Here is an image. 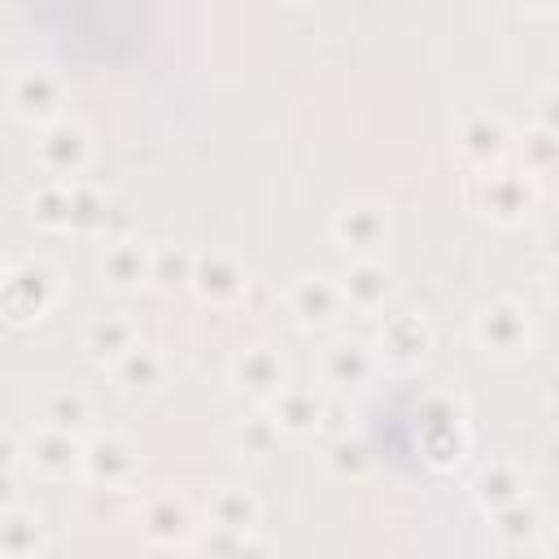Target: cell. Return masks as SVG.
<instances>
[{"label":"cell","instance_id":"1","mask_svg":"<svg viewBox=\"0 0 559 559\" xmlns=\"http://www.w3.org/2000/svg\"><path fill=\"white\" fill-rule=\"evenodd\" d=\"M61 271L44 258H13L0 275V306H4V319L9 323H35V319H48L57 306H61Z\"/></svg>","mask_w":559,"mask_h":559},{"label":"cell","instance_id":"2","mask_svg":"<svg viewBox=\"0 0 559 559\" xmlns=\"http://www.w3.org/2000/svg\"><path fill=\"white\" fill-rule=\"evenodd\" d=\"M537 175L533 170H524V166H502V162H493V166H476L472 170V179H467V201L480 210V214H489V218H498V223H520L533 205H537Z\"/></svg>","mask_w":559,"mask_h":559},{"label":"cell","instance_id":"3","mask_svg":"<svg viewBox=\"0 0 559 559\" xmlns=\"http://www.w3.org/2000/svg\"><path fill=\"white\" fill-rule=\"evenodd\" d=\"M4 96H9L13 118H22L31 127H44V122H52V118L66 114V83H61V74L52 66H35V61L31 66H17L9 74Z\"/></svg>","mask_w":559,"mask_h":559},{"label":"cell","instance_id":"4","mask_svg":"<svg viewBox=\"0 0 559 559\" xmlns=\"http://www.w3.org/2000/svg\"><path fill=\"white\" fill-rule=\"evenodd\" d=\"M35 162L48 179H74L92 162V131L79 118H52L35 135Z\"/></svg>","mask_w":559,"mask_h":559},{"label":"cell","instance_id":"5","mask_svg":"<svg viewBox=\"0 0 559 559\" xmlns=\"http://www.w3.org/2000/svg\"><path fill=\"white\" fill-rule=\"evenodd\" d=\"M26 472L44 480H74L83 476V437L39 424L26 432Z\"/></svg>","mask_w":559,"mask_h":559},{"label":"cell","instance_id":"6","mask_svg":"<svg viewBox=\"0 0 559 559\" xmlns=\"http://www.w3.org/2000/svg\"><path fill=\"white\" fill-rule=\"evenodd\" d=\"M533 328H528V310L520 301H493L476 314V345L493 358H520L528 354Z\"/></svg>","mask_w":559,"mask_h":559},{"label":"cell","instance_id":"7","mask_svg":"<svg viewBox=\"0 0 559 559\" xmlns=\"http://www.w3.org/2000/svg\"><path fill=\"white\" fill-rule=\"evenodd\" d=\"M140 472V454L127 437L118 432H92L83 437V480L87 485H118V489H131Z\"/></svg>","mask_w":559,"mask_h":559},{"label":"cell","instance_id":"8","mask_svg":"<svg viewBox=\"0 0 559 559\" xmlns=\"http://www.w3.org/2000/svg\"><path fill=\"white\" fill-rule=\"evenodd\" d=\"M140 533L148 537V546H162V550H175V546H192L197 537V515L188 507V498L179 493H153L140 502Z\"/></svg>","mask_w":559,"mask_h":559},{"label":"cell","instance_id":"9","mask_svg":"<svg viewBox=\"0 0 559 559\" xmlns=\"http://www.w3.org/2000/svg\"><path fill=\"white\" fill-rule=\"evenodd\" d=\"M384 231H389V214H384V205L371 201V197L345 201V205L336 210V218H332L336 245H341L345 253H354V258H371V253L380 249Z\"/></svg>","mask_w":559,"mask_h":559},{"label":"cell","instance_id":"10","mask_svg":"<svg viewBox=\"0 0 559 559\" xmlns=\"http://www.w3.org/2000/svg\"><path fill=\"white\" fill-rule=\"evenodd\" d=\"M432 345V332L424 323V314L415 310H397V314H384L380 319V332H376V354L389 358L393 367H411L428 354Z\"/></svg>","mask_w":559,"mask_h":559},{"label":"cell","instance_id":"11","mask_svg":"<svg viewBox=\"0 0 559 559\" xmlns=\"http://www.w3.org/2000/svg\"><path fill=\"white\" fill-rule=\"evenodd\" d=\"M100 284L114 293H131L140 284H153V249L135 236H114L100 258Z\"/></svg>","mask_w":559,"mask_h":559},{"label":"cell","instance_id":"12","mask_svg":"<svg viewBox=\"0 0 559 559\" xmlns=\"http://www.w3.org/2000/svg\"><path fill=\"white\" fill-rule=\"evenodd\" d=\"M231 384L258 402H271L284 384H288V371H284V358L271 349V345H245L236 358H231Z\"/></svg>","mask_w":559,"mask_h":559},{"label":"cell","instance_id":"13","mask_svg":"<svg viewBox=\"0 0 559 559\" xmlns=\"http://www.w3.org/2000/svg\"><path fill=\"white\" fill-rule=\"evenodd\" d=\"M192 288L214 301V306H231V301H245L249 293V275L236 258L227 253H197V266H192Z\"/></svg>","mask_w":559,"mask_h":559},{"label":"cell","instance_id":"14","mask_svg":"<svg viewBox=\"0 0 559 559\" xmlns=\"http://www.w3.org/2000/svg\"><path fill=\"white\" fill-rule=\"evenodd\" d=\"M288 310L297 314V323L306 328H323L345 310L341 284L332 275H297L288 288Z\"/></svg>","mask_w":559,"mask_h":559},{"label":"cell","instance_id":"15","mask_svg":"<svg viewBox=\"0 0 559 559\" xmlns=\"http://www.w3.org/2000/svg\"><path fill=\"white\" fill-rule=\"evenodd\" d=\"M48 550V528L39 520V511L13 502L0 507V555L4 559H39Z\"/></svg>","mask_w":559,"mask_h":559},{"label":"cell","instance_id":"16","mask_svg":"<svg viewBox=\"0 0 559 559\" xmlns=\"http://www.w3.org/2000/svg\"><path fill=\"white\" fill-rule=\"evenodd\" d=\"M454 144H459V153H463L472 166H493V162H502V153H507V144H511V131H507V122L493 118V114H472V118L459 122Z\"/></svg>","mask_w":559,"mask_h":559},{"label":"cell","instance_id":"17","mask_svg":"<svg viewBox=\"0 0 559 559\" xmlns=\"http://www.w3.org/2000/svg\"><path fill=\"white\" fill-rule=\"evenodd\" d=\"M336 284H341V297H345L349 310H380V306L389 301V293H393L389 271H384L376 258H354V262L336 275Z\"/></svg>","mask_w":559,"mask_h":559},{"label":"cell","instance_id":"18","mask_svg":"<svg viewBox=\"0 0 559 559\" xmlns=\"http://www.w3.org/2000/svg\"><path fill=\"white\" fill-rule=\"evenodd\" d=\"M135 345H140V341H135V323H131L127 314H118V310H105V314H96V319L83 328V349H87L96 362H105V367H114L118 358H127Z\"/></svg>","mask_w":559,"mask_h":559},{"label":"cell","instance_id":"19","mask_svg":"<svg viewBox=\"0 0 559 559\" xmlns=\"http://www.w3.org/2000/svg\"><path fill=\"white\" fill-rule=\"evenodd\" d=\"M328 411V397H319L314 389L306 384H284L275 397H271V415L284 432L293 437H306V432H319V419Z\"/></svg>","mask_w":559,"mask_h":559},{"label":"cell","instance_id":"20","mask_svg":"<svg viewBox=\"0 0 559 559\" xmlns=\"http://www.w3.org/2000/svg\"><path fill=\"white\" fill-rule=\"evenodd\" d=\"M376 371V345L362 341H332L323 349V380L332 389H354L362 380H371Z\"/></svg>","mask_w":559,"mask_h":559},{"label":"cell","instance_id":"21","mask_svg":"<svg viewBox=\"0 0 559 559\" xmlns=\"http://www.w3.org/2000/svg\"><path fill=\"white\" fill-rule=\"evenodd\" d=\"M258 515H262L258 498H253L249 489H240V485H223V489H214L210 502H205V528L253 533V528H258Z\"/></svg>","mask_w":559,"mask_h":559},{"label":"cell","instance_id":"22","mask_svg":"<svg viewBox=\"0 0 559 559\" xmlns=\"http://www.w3.org/2000/svg\"><path fill=\"white\" fill-rule=\"evenodd\" d=\"M114 380H118L122 393L148 397V393H157L162 380H166V358H162L153 345H135L127 358L114 362Z\"/></svg>","mask_w":559,"mask_h":559},{"label":"cell","instance_id":"23","mask_svg":"<svg viewBox=\"0 0 559 559\" xmlns=\"http://www.w3.org/2000/svg\"><path fill=\"white\" fill-rule=\"evenodd\" d=\"M31 223L44 231H70L74 227V183L70 179H44L31 192Z\"/></svg>","mask_w":559,"mask_h":559},{"label":"cell","instance_id":"24","mask_svg":"<svg viewBox=\"0 0 559 559\" xmlns=\"http://www.w3.org/2000/svg\"><path fill=\"white\" fill-rule=\"evenodd\" d=\"M92 419H96V411L79 389H52L39 397V424H48V428L83 437V432H92Z\"/></svg>","mask_w":559,"mask_h":559},{"label":"cell","instance_id":"25","mask_svg":"<svg viewBox=\"0 0 559 559\" xmlns=\"http://www.w3.org/2000/svg\"><path fill=\"white\" fill-rule=\"evenodd\" d=\"M472 493H476V502H480L485 511H502V507H511V502L524 498V476H520L511 463L498 459V463H489V467L476 472Z\"/></svg>","mask_w":559,"mask_h":559},{"label":"cell","instance_id":"26","mask_svg":"<svg viewBox=\"0 0 559 559\" xmlns=\"http://www.w3.org/2000/svg\"><path fill=\"white\" fill-rule=\"evenodd\" d=\"M493 533H498V542H502V546H511V550L537 546V537H542V515L520 498V502H511V507L493 511Z\"/></svg>","mask_w":559,"mask_h":559},{"label":"cell","instance_id":"27","mask_svg":"<svg viewBox=\"0 0 559 559\" xmlns=\"http://www.w3.org/2000/svg\"><path fill=\"white\" fill-rule=\"evenodd\" d=\"M280 437H284V428H280L275 415L266 411V415H249V419H240L236 432H231V445H236L245 459H266V454L280 445Z\"/></svg>","mask_w":559,"mask_h":559},{"label":"cell","instance_id":"28","mask_svg":"<svg viewBox=\"0 0 559 559\" xmlns=\"http://www.w3.org/2000/svg\"><path fill=\"white\" fill-rule=\"evenodd\" d=\"M428 419L432 424L424 428V454H428V463L445 467L463 454V428H459L454 415H428Z\"/></svg>","mask_w":559,"mask_h":559},{"label":"cell","instance_id":"29","mask_svg":"<svg viewBox=\"0 0 559 559\" xmlns=\"http://www.w3.org/2000/svg\"><path fill=\"white\" fill-rule=\"evenodd\" d=\"M192 266H197V253H188V249H179V245L153 249V284L166 288V293L192 284Z\"/></svg>","mask_w":559,"mask_h":559},{"label":"cell","instance_id":"30","mask_svg":"<svg viewBox=\"0 0 559 559\" xmlns=\"http://www.w3.org/2000/svg\"><path fill=\"white\" fill-rule=\"evenodd\" d=\"M520 166L533 170V175L559 170V135L546 131V127H528V131L520 135Z\"/></svg>","mask_w":559,"mask_h":559},{"label":"cell","instance_id":"31","mask_svg":"<svg viewBox=\"0 0 559 559\" xmlns=\"http://www.w3.org/2000/svg\"><path fill=\"white\" fill-rule=\"evenodd\" d=\"M109 201L105 192L87 188V183H74V231H105L109 227Z\"/></svg>","mask_w":559,"mask_h":559},{"label":"cell","instance_id":"32","mask_svg":"<svg viewBox=\"0 0 559 559\" xmlns=\"http://www.w3.org/2000/svg\"><path fill=\"white\" fill-rule=\"evenodd\" d=\"M367 463H371V454H367L362 441H349V437H336V441H332V467H336L341 476H362Z\"/></svg>","mask_w":559,"mask_h":559},{"label":"cell","instance_id":"33","mask_svg":"<svg viewBox=\"0 0 559 559\" xmlns=\"http://www.w3.org/2000/svg\"><path fill=\"white\" fill-rule=\"evenodd\" d=\"M537 127H546V131L559 135V83H550V87L537 92Z\"/></svg>","mask_w":559,"mask_h":559},{"label":"cell","instance_id":"34","mask_svg":"<svg viewBox=\"0 0 559 559\" xmlns=\"http://www.w3.org/2000/svg\"><path fill=\"white\" fill-rule=\"evenodd\" d=\"M520 4L533 13H559V0H520Z\"/></svg>","mask_w":559,"mask_h":559},{"label":"cell","instance_id":"35","mask_svg":"<svg viewBox=\"0 0 559 559\" xmlns=\"http://www.w3.org/2000/svg\"><path fill=\"white\" fill-rule=\"evenodd\" d=\"M546 293H550V297H555V301H559V262H555V266H550V280H546Z\"/></svg>","mask_w":559,"mask_h":559},{"label":"cell","instance_id":"36","mask_svg":"<svg viewBox=\"0 0 559 559\" xmlns=\"http://www.w3.org/2000/svg\"><path fill=\"white\" fill-rule=\"evenodd\" d=\"M546 550H555V555H559V533H555V537L546 542Z\"/></svg>","mask_w":559,"mask_h":559},{"label":"cell","instance_id":"37","mask_svg":"<svg viewBox=\"0 0 559 559\" xmlns=\"http://www.w3.org/2000/svg\"><path fill=\"white\" fill-rule=\"evenodd\" d=\"M550 415H555V424H559V397H550Z\"/></svg>","mask_w":559,"mask_h":559}]
</instances>
